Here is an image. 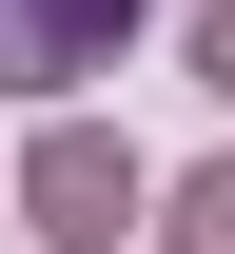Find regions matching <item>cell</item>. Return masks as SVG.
Instances as JSON below:
<instances>
[{
  "instance_id": "cell-1",
  "label": "cell",
  "mask_w": 235,
  "mask_h": 254,
  "mask_svg": "<svg viewBox=\"0 0 235 254\" xmlns=\"http://www.w3.org/2000/svg\"><path fill=\"white\" fill-rule=\"evenodd\" d=\"M137 195H157V176H137V137H118V118H59V137L20 157V235L118 254V235H137Z\"/></svg>"
},
{
  "instance_id": "cell-4",
  "label": "cell",
  "mask_w": 235,
  "mask_h": 254,
  "mask_svg": "<svg viewBox=\"0 0 235 254\" xmlns=\"http://www.w3.org/2000/svg\"><path fill=\"white\" fill-rule=\"evenodd\" d=\"M196 78H216V98H235V0H216V20H196Z\"/></svg>"
},
{
  "instance_id": "cell-2",
  "label": "cell",
  "mask_w": 235,
  "mask_h": 254,
  "mask_svg": "<svg viewBox=\"0 0 235 254\" xmlns=\"http://www.w3.org/2000/svg\"><path fill=\"white\" fill-rule=\"evenodd\" d=\"M157 0H0V98H78Z\"/></svg>"
},
{
  "instance_id": "cell-3",
  "label": "cell",
  "mask_w": 235,
  "mask_h": 254,
  "mask_svg": "<svg viewBox=\"0 0 235 254\" xmlns=\"http://www.w3.org/2000/svg\"><path fill=\"white\" fill-rule=\"evenodd\" d=\"M176 254H235V157H196V176H176V215H157Z\"/></svg>"
}]
</instances>
